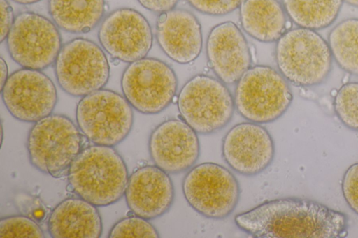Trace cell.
Returning a JSON list of instances; mask_svg holds the SVG:
<instances>
[{
    "mask_svg": "<svg viewBox=\"0 0 358 238\" xmlns=\"http://www.w3.org/2000/svg\"><path fill=\"white\" fill-rule=\"evenodd\" d=\"M121 87L133 108L142 114H155L174 101L178 80L169 64L156 58L144 57L127 66Z\"/></svg>",
    "mask_w": 358,
    "mask_h": 238,
    "instance_id": "obj_10",
    "label": "cell"
},
{
    "mask_svg": "<svg viewBox=\"0 0 358 238\" xmlns=\"http://www.w3.org/2000/svg\"><path fill=\"white\" fill-rule=\"evenodd\" d=\"M48 231L54 238H99L103 226L93 204L78 197L61 201L50 212Z\"/></svg>",
    "mask_w": 358,
    "mask_h": 238,
    "instance_id": "obj_19",
    "label": "cell"
},
{
    "mask_svg": "<svg viewBox=\"0 0 358 238\" xmlns=\"http://www.w3.org/2000/svg\"><path fill=\"white\" fill-rule=\"evenodd\" d=\"M197 134L182 119H170L159 124L148 140L154 165L169 174H178L191 168L200 154Z\"/></svg>",
    "mask_w": 358,
    "mask_h": 238,
    "instance_id": "obj_15",
    "label": "cell"
},
{
    "mask_svg": "<svg viewBox=\"0 0 358 238\" xmlns=\"http://www.w3.org/2000/svg\"><path fill=\"white\" fill-rule=\"evenodd\" d=\"M333 104L341 123L349 129L358 131V82L343 84L334 96Z\"/></svg>",
    "mask_w": 358,
    "mask_h": 238,
    "instance_id": "obj_24",
    "label": "cell"
},
{
    "mask_svg": "<svg viewBox=\"0 0 358 238\" xmlns=\"http://www.w3.org/2000/svg\"><path fill=\"white\" fill-rule=\"evenodd\" d=\"M1 144H2V141H3V126H2V124H1Z\"/></svg>",
    "mask_w": 358,
    "mask_h": 238,
    "instance_id": "obj_34",
    "label": "cell"
},
{
    "mask_svg": "<svg viewBox=\"0 0 358 238\" xmlns=\"http://www.w3.org/2000/svg\"><path fill=\"white\" fill-rule=\"evenodd\" d=\"M105 0H49L48 10L53 22L70 33H86L102 19Z\"/></svg>",
    "mask_w": 358,
    "mask_h": 238,
    "instance_id": "obj_21",
    "label": "cell"
},
{
    "mask_svg": "<svg viewBox=\"0 0 358 238\" xmlns=\"http://www.w3.org/2000/svg\"><path fill=\"white\" fill-rule=\"evenodd\" d=\"M176 101L182 119L201 135L215 133L226 126L235 109L234 97L226 84L205 74L189 79Z\"/></svg>",
    "mask_w": 358,
    "mask_h": 238,
    "instance_id": "obj_6",
    "label": "cell"
},
{
    "mask_svg": "<svg viewBox=\"0 0 358 238\" xmlns=\"http://www.w3.org/2000/svg\"><path fill=\"white\" fill-rule=\"evenodd\" d=\"M343 198L349 207L358 215V163L345 170L341 182Z\"/></svg>",
    "mask_w": 358,
    "mask_h": 238,
    "instance_id": "obj_28",
    "label": "cell"
},
{
    "mask_svg": "<svg viewBox=\"0 0 358 238\" xmlns=\"http://www.w3.org/2000/svg\"><path fill=\"white\" fill-rule=\"evenodd\" d=\"M98 38L111 57L127 63L146 57L153 42L148 21L138 11L129 8L110 13L102 22Z\"/></svg>",
    "mask_w": 358,
    "mask_h": 238,
    "instance_id": "obj_13",
    "label": "cell"
},
{
    "mask_svg": "<svg viewBox=\"0 0 358 238\" xmlns=\"http://www.w3.org/2000/svg\"><path fill=\"white\" fill-rule=\"evenodd\" d=\"M239 15L243 29L260 42L277 41L289 29L287 14L278 0H243Z\"/></svg>",
    "mask_w": 358,
    "mask_h": 238,
    "instance_id": "obj_20",
    "label": "cell"
},
{
    "mask_svg": "<svg viewBox=\"0 0 358 238\" xmlns=\"http://www.w3.org/2000/svg\"><path fill=\"white\" fill-rule=\"evenodd\" d=\"M1 10V34L0 41L3 42L6 39L8 34L14 22L13 8L7 0H0Z\"/></svg>",
    "mask_w": 358,
    "mask_h": 238,
    "instance_id": "obj_29",
    "label": "cell"
},
{
    "mask_svg": "<svg viewBox=\"0 0 358 238\" xmlns=\"http://www.w3.org/2000/svg\"><path fill=\"white\" fill-rule=\"evenodd\" d=\"M180 0H138L145 8L155 13H164L175 8Z\"/></svg>",
    "mask_w": 358,
    "mask_h": 238,
    "instance_id": "obj_30",
    "label": "cell"
},
{
    "mask_svg": "<svg viewBox=\"0 0 358 238\" xmlns=\"http://www.w3.org/2000/svg\"><path fill=\"white\" fill-rule=\"evenodd\" d=\"M55 73L64 91L83 97L103 88L109 80L110 66L96 43L76 38L62 47L55 61Z\"/></svg>",
    "mask_w": 358,
    "mask_h": 238,
    "instance_id": "obj_8",
    "label": "cell"
},
{
    "mask_svg": "<svg viewBox=\"0 0 358 238\" xmlns=\"http://www.w3.org/2000/svg\"><path fill=\"white\" fill-rule=\"evenodd\" d=\"M1 94L9 113L24 122L35 123L50 115L57 102L52 80L41 70L30 68L10 74Z\"/></svg>",
    "mask_w": 358,
    "mask_h": 238,
    "instance_id": "obj_12",
    "label": "cell"
},
{
    "mask_svg": "<svg viewBox=\"0 0 358 238\" xmlns=\"http://www.w3.org/2000/svg\"><path fill=\"white\" fill-rule=\"evenodd\" d=\"M89 141L74 122L60 114L36 121L29 131L27 150L36 170L59 177L68 170Z\"/></svg>",
    "mask_w": 358,
    "mask_h": 238,
    "instance_id": "obj_3",
    "label": "cell"
},
{
    "mask_svg": "<svg viewBox=\"0 0 358 238\" xmlns=\"http://www.w3.org/2000/svg\"><path fill=\"white\" fill-rule=\"evenodd\" d=\"M0 89H1L9 76L7 64L2 57L0 58Z\"/></svg>",
    "mask_w": 358,
    "mask_h": 238,
    "instance_id": "obj_31",
    "label": "cell"
},
{
    "mask_svg": "<svg viewBox=\"0 0 358 238\" xmlns=\"http://www.w3.org/2000/svg\"><path fill=\"white\" fill-rule=\"evenodd\" d=\"M184 197L189 206L211 219H223L236 208L240 188L235 176L227 168L212 162L195 165L182 183Z\"/></svg>",
    "mask_w": 358,
    "mask_h": 238,
    "instance_id": "obj_9",
    "label": "cell"
},
{
    "mask_svg": "<svg viewBox=\"0 0 358 238\" xmlns=\"http://www.w3.org/2000/svg\"><path fill=\"white\" fill-rule=\"evenodd\" d=\"M350 6L358 8V0H343Z\"/></svg>",
    "mask_w": 358,
    "mask_h": 238,
    "instance_id": "obj_33",
    "label": "cell"
},
{
    "mask_svg": "<svg viewBox=\"0 0 358 238\" xmlns=\"http://www.w3.org/2000/svg\"><path fill=\"white\" fill-rule=\"evenodd\" d=\"M331 55L346 73L358 76V18H348L338 23L328 35Z\"/></svg>",
    "mask_w": 358,
    "mask_h": 238,
    "instance_id": "obj_23",
    "label": "cell"
},
{
    "mask_svg": "<svg viewBox=\"0 0 358 238\" xmlns=\"http://www.w3.org/2000/svg\"><path fill=\"white\" fill-rule=\"evenodd\" d=\"M234 223L255 237L341 238L348 235V216L319 202L283 198L237 214Z\"/></svg>",
    "mask_w": 358,
    "mask_h": 238,
    "instance_id": "obj_1",
    "label": "cell"
},
{
    "mask_svg": "<svg viewBox=\"0 0 358 238\" xmlns=\"http://www.w3.org/2000/svg\"><path fill=\"white\" fill-rule=\"evenodd\" d=\"M206 51L209 66L225 84L236 83L251 67L248 43L233 22H224L211 29Z\"/></svg>",
    "mask_w": 358,
    "mask_h": 238,
    "instance_id": "obj_16",
    "label": "cell"
},
{
    "mask_svg": "<svg viewBox=\"0 0 358 238\" xmlns=\"http://www.w3.org/2000/svg\"><path fill=\"white\" fill-rule=\"evenodd\" d=\"M156 38L166 55L180 64L194 61L202 50L201 24L194 15L185 9L173 8L160 13Z\"/></svg>",
    "mask_w": 358,
    "mask_h": 238,
    "instance_id": "obj_18",
    "label": "cell"
},
{
    "mask_svg": "<svg viewBox=\"0 0 358 238\" xmlns=\"http://www.w3.org/2000/svg\"><path fill=\"white\" fill-rule=\"evenodd\" d=\"M196 10L209 15H224L239 8L243 0H187Z\"/></svg>",
    "mask_w": 358,
    "mask_h": 238,
    "instance_id": "obj_27",
    "label": "cell"
},
{
    "mask_svg": "<svg viewBox=\"0 0 358 238\" xmlns=\"http://www.w3.org/2000/svg\"><path fill=\"white\" fill-rule=\"evenodd\" d=\"M222 154L233 170L242 175L253 176L271 165L275 156V145L264 126L251 121L242 122L225 134Z\"/></svg>",
    "mask_w": 358,
    "mask_h": 238,
    "instance_id": "obj_14",
    "label": "cell"
},
{
    "mask_svg": "<svg viewBox=\"0 0 358 238\" xmlns=\"http://www.w3.org/2000/svg\"><path fill=\"white\" fill-rule=\"evenodd\" d=\"M129 172L121 155L113 147L87 145L67 172L70 189L96 207H107L124 195Z\"/></svg>",
    "mask_w": 358,
    "mask_h": 238,
    "instance_id": "obj_2",
    "label": "cell"
},
{
    "mask_svg": "<svg viewBox=\"0 0 358 238\" xmlns=\"http://www.w3.org/2000/svg\"><path fill=\"white\" fill-rule=\"evenodd\" d=\"M110 238L150 237H159L157 229L149 220L133 214L121 218L110 230Z\"/></svg>",
    "mask_w": 358,
    "mask_h": 238,
    "instance_id": "obj_25",
    "label": "cell"
},
{
    "mask_svg": "<svg viewBox=\"0 0 358 238\" xmlns=\"http://www.w3.org/2000/svg\"><path fill=\"white\" fill-rule=\"evenodd\" d=\"M132 108L124 96L101 89L78 101L77 126L89 142L113 147L124 141L131 131Z\"/></svg>",
    "mask_w": 358,
    "mask_h": 238,
    "instance_id": "obj_7",
    "label": "cell"
},
{
    "mask_svg": "<svg viewBox=\"0 0 358 238\" xmlns=\"http://www.w3.org/2000/svg\"><path fill=\"white\" fill-rule=\"evenodd\" d=\"M10 57L22 68L41 70L54 63L62 47L57 25L33 12L18 14L6 38Z\"/></svg>",
    "mask_w": 358,
    "mask_h": 238,
    "instance_id": "obj_11",
    "label": "cell"
},
{
    "mask_svg": "<svg viewBox=\"0 0 358 238\" xmlns=\"http://www.w3.org/2000/svg\"><path fill=\"white\" fill-rule=\"evenodd\" d=\"M124 196L133 214L152 220L169 210L175 191L169 173L155 165H145L129 175Z\"/></svg>",
    "mask_w": 358,
    "mask_h": 238,
    "instance_id": "obj_17",
    "label": "cell"
},
{
    "mask_svg": "<svg viewBox=\"0 0 358 238\" xmlns=\"http://www.w3.org/2000/svg\"><path fill=\"white\" fill-rule=\"evenodd\" d=\"M275 61L287 82L308 87L328 77L333 57L328 42L320 34L298 27L287 29L277 40Z\"/></svg>",
    "mask_w": 358,
    "mask_h": 238,
    "instance_id": "obj_4",
    "label": "cell"
},
{
    "mask_svg": "<svg viewBox=\"0 0 358 238\" xmlns=\"http://www.w3.org/2000/svg\"><path fill=\"white\" fill-rule=\"evenodd\" d=\"M12 1H13L15 3H17L19 4L28 5V4H32V3H37V2L40 1L41 0H12Z\"/></svg>",
    "mask_w": 358,
    "mask_h": 238,
    "instance_id": "obj_32",
    "label": "cell"
},
{
    "mask_svg": "<svg viewBox=\"0 0 358 238\" xmlns=\"http://www.w3.org/2000/svg\"><path fill=\"white\" fill-rule=\"evenodd\" d=\"M0 237L43 238L45 235L34 220L22 215H13L1 218Z\"/></svg>",
    "mask_w": 358,
    "mask_h": 238,
    "instance_id": "obj_26",
    "label": "cell"
},
{
    "mask_svg": "<svg viewBox=\"0 0 358 238\" xmlns=\"http://www.w3.org/2000/svg\"><path fill=\"white\" fill-rule=\"evenodd\" d=\"M287 80L266 65L250 67L236 82L235 108L248 121L267 124L279 119L292 101Z\"/></svg>",
    "mask_w": 358,
    "mask_h": 238,
    "instance_id": "obj_5",
    "label": "cell"
},
{
    "mask_svg": "<svg viewBox=\"0 0 358 238\" xmlns=\"http://www.w3.org/2000/svg\"><path fill=\"white\" fill-rule=\"evenodd\" d=\"M343 0H282L289 18L299 27L320 30L337 18Z\"/></svg>",
    "mask_w": 358,
    "mask_h": 238,
    "instance_id": "obj_22",
    "label": "cell"
}]
</instances>
